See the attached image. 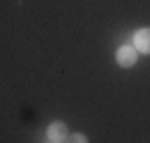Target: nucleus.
I'll return each mask as SVG.
<instances>
[{"mask_svg": "<svg viewBox=\"0 0 150 143\" xmlns=\"http://www.w3.org/2000/svg\"><path fill=\"white\" fill-rule=\"evenodd\" d=\"M138 60V50L136 45H122L117 50V64L119 67H134Z\"/></svg>", "mask_w": 150, "mask_h": 143, "instance_id": "1", "label": "nucleus"}, {"mask_svg": "<svg viewBox=\"0 0 150 143\" xmlns=\"http://www.w3.org/2000/svg\"><path fill=\"white\" fill-rule=\"evenodd\" d=\"M67 124L64 122H52L50 127H48V138L52 143H60V141H67Z\"/></svg>", "mask_w": 150, "mask_h": 143, "instance_id": "2", "label": "nucleus"}, {"mask_svg": "<svg viewBox=\"0 0 150 143\" xmlns=\"http://www.w3.org/2000/svg\"><path fill=\"white\" fill-rule=\"evenodd\" d=\"M134 45H136L138 52H145V55H150V29H141V31L136 33Z\"/></svg>", "mask_w": 150, "mask_h": 143, "instance_id": "3", "label": "nucleus"}, {"mask_svg": "<svg viewBox=\"0 0 150 143\" xmlns=\"http://www.w3.org/2000/svg\"><path fill=\"white\" fill-rule=\"evenodd\" d=\"M64 143H88V138H86L83 134H71V136H67Z\"/></svg>", "mask_w": 150, "mask_h": 143, "instance_id": "4", "label": "nucleus"}]
</instances>
